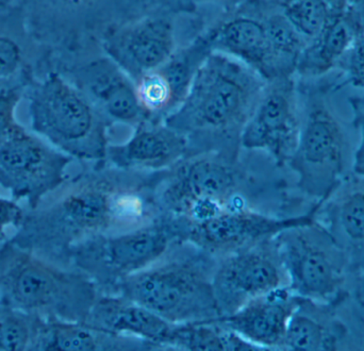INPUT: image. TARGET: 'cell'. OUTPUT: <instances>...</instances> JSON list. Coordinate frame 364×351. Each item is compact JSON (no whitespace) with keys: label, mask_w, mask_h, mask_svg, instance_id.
Instances as JSON below:
<instances>
[{"label":"cell","mask_w":364,"mask_h":351,"mask_svg":"<svg viewBox=\"0 0 364 351\" xmlns=\"http://www.w3.org/2000/svg\"><path fill=\"white\" fill-rule=\"evenodd\" d=\"M245 1L246 0H176V4L183 10H190V8H201V6H214V8L230 12L239 8Z\"/></svg>","instance_id":"4dcf8cb0"},{"label":"cell","mask_w":364,"mask_h":351,"mask_svg":"<svg viewBox=\"0 0 364 351\" xmlns=\"http://www.w3.org/2000/svg\"><path fill=\"white\" fill-rule=\"evenodd\" d=\"M316 205L306 214L275 216L250 207L228 210L207 220L186 224L184 241L191 242L201 249L220 259L263 239L277 237L280 232L307 224L316 218Z\"/></svg>","instance_id":"2e32d148"},{"label":"cell","mask_w":364,"mask_h":351,"mask_svg":"<svg viewBox=\"0 0 364 351\" xmlns=\"http://www.w3.org/2000/svg\"><path fill=\"white\" fill-rule=\"evenodd\" d=\"M188 157L186 138L164 122L145 121L121 144H109L106 163L123 170L162 172Z\"/></svg>","instance_id":"ac0fdd59"},{"label":"cell","mask_w":364,"mask_h":351,"mask_svg":"<svg viewBox=\"0 0 364 351\" xmlns=\"http://www.w3.org/2000/svg\"><path fill=\"white\" fill-rule=\"evenodd\" d=\"M316 205V220L346 252L356 274L364 266V177L352 171Z\"/></svg>","instance_id":"44dd1931"},{"label":"cell","mask_w":364,"mask_h":351,"mask_svg":"<svg viewBox=\"0 0 364 351\" xmlns=\"http://www.w3.org/2000/svg\"><path fill=\"white\" fill-rule=\"evenodd\" d=\"M354 19L358 32L364 30V0H354L350 10L348 11Z\"/></svg>","instance_id":"d6a6232c"},{"label":"cell","mask_w":364,"mask_h":351,"mask_svg":"<svg viewBox=\"0 0 364 351\" xmlns=\"http://www.w3.org/2000/svg\"><path fill=\"white\" fill-rule=\"evenodd\" d=\"M23 16L53 57L100 48L105 34L156 8L155 0H23Z\"/></svg>","instance_id":"ba28073f"},{"label":"cell","mask_w":364,"mask_h":351,"mask_svg":"<svg viewBox=\"0 0 364 351\" xmlns=\"http://www.w3.org/2000/svg\"><path fill=\"white\" fill-rule=\"evenodd\" d=\"M83 324L113 335L139 338L173 350L176 324L119 294L100 293Z\"/></svg>","instance_id":"7402d4cb"},{"label":"cell","mask_w":364,"mask_h":351,"mask_svg":"<svg viewBox=\"0 0 364 351\" xmlns=\"http://www.w3.org/2000/svg\"><path fill=\"white\" fill-rule=\"evenodd\" d=\"M343 301L321 303L299 296L296 309L289 322L282 350H353L364 348L361 333L353 331L343 315L339 313L340 306Z\"/></svg>","instance_id":"e0dca14e"},{"label":"cell","mask_w":364,"mask_h":351,"mask_svg":"<svg viewBox=\"0 0 364 351\" xmlns=\"http://www.w3.org/2000/svg\"><path fill=\"white\" fill-rule=\"evenodd\" d=\"M218 261L191 242H176L153 264L123 280L115 294L172 324L214 322L220 318L213 292Z\"/></svg>","instance_id":"3957f363"},{"label":"cell","mask_w":364,"mask_h":351,"mask_svg":"<svg viewBox=\"0 0 364 351\" xmlns=\"http://www.w3.org/2000/svg\"><path fill=\"white\" fill-rule=\"evenodd\" d=\"M301 124L299 143L288 166L299 192L323 201L350 174L354 153L342 119L331 104L333 85L297 78Z\"/></svg>","instance_id":"5b68a950"},{"label":"cell","mask_w":364,"mask_h":351,"mask_svg":"<svg viewBox=\"0 0 364 351\" xmlns=\"http://www.w3.org/2000/svg\"><path fill=\"white\" fill-rule=\"evenodd\" d=\"M246 181L241 160L216 153L191 156L162 172L156 201L161 215L207 220L228 210L250 207Z\"/></svg>","instance_id":"52a82bcc"},{"label":"cell","mask_w":364,"mask_h":351,"mask_svg":"<svg viewBox=\"0 0 364 351\" xmlns=\"http://www.w3.org/2000/svg\"><path fill=\"white\" fill-rule=\"evenodd\" d=\"M49 64L87 96L109 125L134 128L149 121L139 102L136 83L102 49L53 59Z\"/></svg>","instance_id":"8fae6325"},{"label":"cell","mask_w":364,"mask_h":351,"mask_svg":"<svg viewBox=\"0 0 364 351\" xmlns=\"http://www.w3.org/2000/svg\"><path fill=\"white\" fill-rule=\"evenodd\" d=\"M278 8L307 44L323 31L333 14L325 0H282Z\"/></svg>","instance_id":"4316f807"},{"label":"cell","mask_w":364,"mask_h":351,"mask_svg":"<svg viewBox=\"0 0 364 351\" xmlns=\"http://www.w3.org/2000/svg\"><path fill=\"white\" fill-rule=\"evenodd\" d=\"M333 13H346L350 10L354 0H325Z\"/></svg>","instance_id":"e575fe53"},{"label":"cell","mask_w":364,"mask_h":351,"mask_svg":"<svg viewBox=\"0 0 364 351\" xmlns=\"http://www.w3.org/2000/svg\"><path fill=\"white\" fill-rule=\"evenodd\" d=\"M212 51L207 32L181 47L164 65L158 68L170 85L177 108L186 99L199 68Z\"/></svg>","instance_id":"484cf974"},{"label":"cell","mask_w":364,"mask_h":351,"mask_svg":"<svg viewBox=\"0 0 364 351\" xmlns=\"http://www.w3.org/2000/svg\"><path fill=\"white\" fill-rule=\"evenodd\" d=\"M49 55L23 16L0 18V87H29Z\"/></svg>","instance_id":"603a6c76"},{"label":"cell","mask_w":364,"mask_h":351,"mask_svg":"<svg viewBox=\"0 0 364 351\" xmlns=\"http://www.w3.org/2000/svg\"><path fill=\"white\" fill-rule=\"evenodd\" d=\"M23 220V210L13 201L0 197V230L10 225H21Z\"/></svg>","instance_id":"1f68e13d"},{"label":"cell","mask_w":364,"mask_h":351,"mask_svg":"<svg viewBox=\"0 0 364 351\" xmlns=\"http://www.w3.org/2000/svg\"><path fill=\"white\" fill-rule=\"evenodd\" d=\"M257 8H278L282 0H252Z\"/></svg>","instance_id":"d590c367"},{"label":"cell","mask_w":364,"mask_h":351,"mask_svg":"<svg viewBox=\"0 0 364 351\" xmlns=\"http://www.w3.org/2000/svg\"><path fill=\"white\" fill-rule=\"evenodd\" d=\"M162 172L123 170L102 162L55 190L47 205L21 222L11 243L66 258L70 248L102 234L139 228L161 216L156 188Z\"/></svg>","instance_id":"6da1fadb"},{"label":"cell","mask_w":364,"mask_h":351,"mask_svg":"<svg viewBox=\"0 0 364 351\" xmlns=\"http://www.w3.org/2000/svg\"><path fill=\"white\" fill-rule=\"evenodd\" d=\"M31 327L21 314L0 316V351L27 350L33 340Z\"/></svg>","instance_id":"83f0119b"},{"label":"cell","mask_w":364,"mask_h":351,"mask_svg":"<svg viewBox=\"0 0 364 351\" xmlns=\"http://www.w3.org/2000/svg\"><path fill=\"white\" fill-rule=\"evenodd\" d=\"M173 350H261L250 342L225 328L218 322L176 324Z\"/></svg>","instance_id":"d4e9b609"},{"label":"cell","mask_w":364,"mask_h":351,"mask_svg":"<svg viewBox=\"0 0 364 351\" xmlns=\"http://www.w3.org/2000/svg\"><path fill=\"white\" fill-rule=\"evenodd\" d=\"M73 160L17 125L0 136V185L36 207L65 182Z\"/></svg>","instance_id":"4fadbf2b"},{"label":"cell","mask_w":364,"mask_h":351,"mask_svg":"<svg viewBox=\"0 0 364 351\" xmlns=\"http://www.w3.org/2000/svg\"><path fill=\"white\" fill-rule=\"evenodd\" d=\"M212 50L226 53L245 63L265 81L294 76L276 57L258 13L233 14L208 31Z\"/></svg>","instance_id":"ffe728a7"},{"label":"cell","mask_w":364,"mask_h":351,"mask_svg":"<svg viewBox=\"0 0 364 351\" xmlns=\"http://www.w3.org/2000/svg\"><path fill=\"white\" fill-rule=\"evenodd\" d=\"M183 46L174 12L158 6L117 26L100 43L102 53L123 68L134 83L164 65Z\"/></svg>","instance_id":"5bb4252c"},{"label":"cell","mask_w":364,"mask_h":351,"mask_svg":"<svg viewBox=\"0 0 364 351\" xmlns=\"http://www.w3.org/2000/svg\"><path fill=\"white\" fill-rule=\"evenodd\" d=\"M276 241L295 294L328 303L352 297L355 273L350 259L316 218L286 229Z\"/></svg>","instance_id":"30bf717a"},{"label":"cell","mask_w":364,"mask_h":351,"mask_svg":"<svg viewBox=\"0 0 364 351\" xmlns=\"http://www.w3.org/2000/svg\"><path fill=\"white\" fill-rule=\"evenodd\" d=\"M353 295L355 299L364 306V266L356 271L355 274L354 288H353Z\"/></svg>","instance_id":"836d02e7"},{"label":"cell","mask_w":364,"mask_h":351,"mask_svg":"<svg viewBox=\"0 0 364 351\" xmlns=\"http://www.w3.org/2000/svg\"><path fill=\"white\" fill-rule=\"evenodd\" d=\"M350 108L353 113V125L359 134V143L353 157V172L364 177V95L350 96Z\"/></svg>","instance_id":"f546056e"},{"label":"cell","mask_w":364,"mask_h":351,"mask_svg":"<svg viewBox=\"0 0 364 351\" xmlns=\"http://www.w3.org/2000/svg\"><path fill=\"white\" fill-rule=\"evenodd\" d=\"M301 124L296 76L267 81L242 134V149L264 151L278 168L288 166L299 143Z\"/></svg>","instance_id":"9a60e30c"},{"label":"cell","mask_w":364,"mask_h":351,"mask_svg":"<svg viewBox=\"0 0 364 351\" xmlns=\"http://www.w3.org/2000/svg\"><path fill=\"white\" fill-rule=\"evenodd\" d=\"M267 81L231 55L212 51L183 102L164 119L188 143V157L216 153L240 161L241 138Z\"/></svg>","instance_id":"7a4b0ae2"},{"label":"cell","mask_w":364,"mask_h":351,"mask_svg":"<svg viewBox=\"0 0 364 351\" xmlns=\"http://www.w3.org/2000/svg\"><path fill=\"white\" fill-rule=\"evenodd\" d=\"M28 87L32 129L55 148L81 161L102 163L109 125L100 111L59 70L47 62Z\"/></svg>","instance_id":"277c9868"},{"label":"cell","mask_w":364,"mask_h":351,"mask_svg":"<svg viewBox=\"0 0 364 351\" xmlns=\"http://www.w3.org/2000/svg\"><path fill=\"white\" fill-rule=\"evenodd\" d=\"M186 227L183 217L161 215L139 228L81 242L70 248L65 260L87 275L100 293L115 294L123 280L153 264L173 244L184 241Z\"/></svg>","instance_id":"9c48e42d"},{"label":"cell","mask_w":364,"mask_h":351,"mask_svg":"<svg viewBox=\"0 0 364 351\" xmlns=\"http://www.w3.org/2000/svg\"><path fill=\"white\" fill-rule=\"evenodd\" d=\"M338 70L343 72L346 83L364 91V30L357 34Z\"/></svg>","instance_id":"f1b7e54d"},{"label":"cell","mask_w":364,"mask_h":351,"mask_svg":"<svg viewBox=\"0 0 364 351\" xmlns=\"http://www.w3.org/2000/svg\"><path fill=\"white\" fill-rule=\"evenodd\" d=\"M289 286L276 237L218 259L213 276L220 318L235 313L261 295Z\"/></svg>","instance_id":"7c38bea8"},{"label":"cell","mask_w":364,"mask_h":351,"mask_svg":"<svg viewBox=\"0 0 364 351\" xmlns=\"http://www.w3.org/2000/svg\"><path fill=\"white\" fill-rule=\"evenodd\" d=\"M0 291L19 311L74 323H85L100 294L95 284L78 269L44 262L13 243L0 249Z\"/></svg>","instance_id":"8992f818"},{"label":"cell","mask_w":364,"mask_h":351,"mask_svg":"<svg viewBox=\"0 0 364 351\" xmlns=\"http://www.w3.org/2000/svg\"><path fill=\"white\" fill-rule=\"evenodd\" d=\"M299 298L290 286L276 288L215 322L261 350H282L289 322L296 309Z\"/></svg>","instance_id":"d6986e66"},{"label":"cell","mask_w":364,"mask_h":351,"mask_svg":"<svg viewBox=\"0 0 364 351\" xmlns=\"http://www.w3.org/2000/svg\"><path fill=\"white\" fill-rule=\"evenodd\" d=\"M357 33L358 30L348 12L333 13L326 27L301 51L296 78L316 80L338 70Z\"/></svg>","instance_id":"cb8c5ba5"}]
</instances>
